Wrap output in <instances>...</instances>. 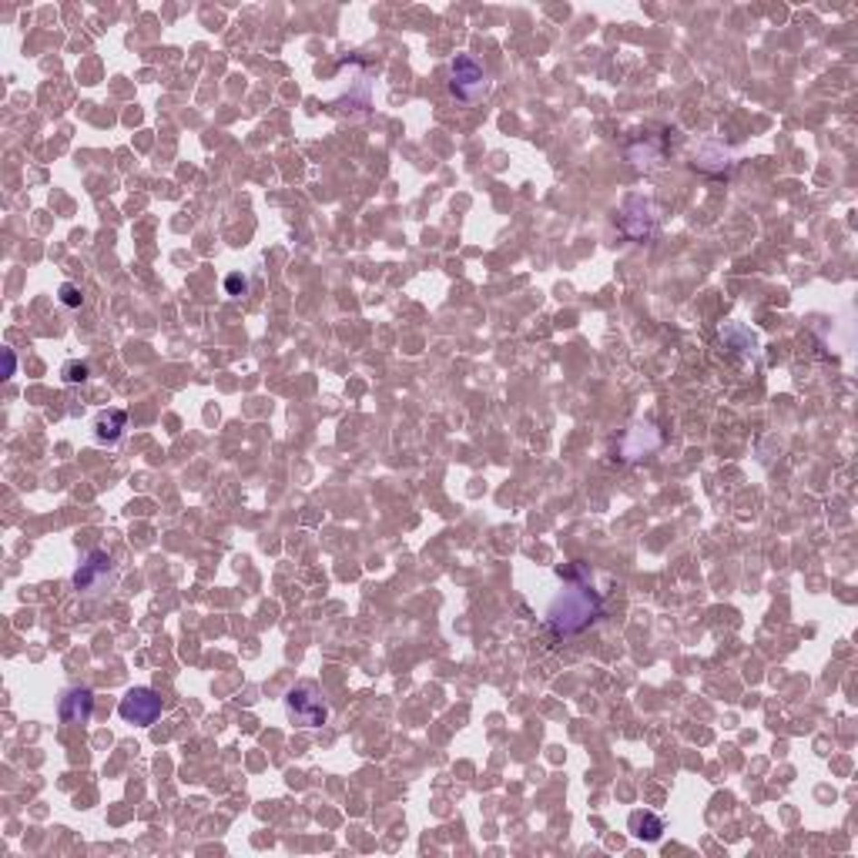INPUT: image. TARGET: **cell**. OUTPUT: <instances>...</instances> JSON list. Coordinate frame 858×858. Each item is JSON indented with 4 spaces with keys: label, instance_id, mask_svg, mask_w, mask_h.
Returning a JSON list of instances; mask_svg holds the SVG:
<instances>
[{
    "label": "cell",
    "instance_id": "9a60e30c",
    "mask_svg": "<svg viewBox=\"0 0 858 858\" xmlns=\"http://www.w3.org/2000/svg\"><path fill=\"white\" fill-rule=\"evenodd\" d=\"M57 295H61V305H67V309H77V305L85 302V295H81V289H77L75 282H65V285L57 289Z\"/></svg>",
    "mask_w": 858,
    "mask_h": 858
},
{
    "label": "cell",
    "instance_id": "6da1fadb",
    "mask_svg": "<svg viewBox=\"0 0 858 858\" xmlns=\"http://www.w3.org/2000/svg\"><path fill=\"white\" fill-rule=\"evenodd\" d=\"M557 577L564 580L544 604V624L557 637H577L604 614L601 590L590 584V570L584 564H560Z\"/></svg>",
    "mask_w": 858,
    "mask_h": 858
},
{
    "label": "cell",
    "instance_id": "e0dca14e",
    "mask_svg": "<svg viewBox=\"0 0 858 858\" xmlns=\"http://www.w3.org/2000/svg\"><path fill=\"white\" fill-rule=\"evenodd\" d=\"M225 289H228V295H242V292L248 289V282L242 279V275H228V279H225Z\"/></svg>",
    "mask_w": 858,
    "mask_h": 858
},
{
    "label": "cell",
    "instance_id": "8992f818",
    "mask_svg": "<svg viewBox=\"0 0 858 858\" xmlns=\"http://www.w3.org/2000/svg\"><path fill=\"white\" fill-rule=\"evenodd\" d=\"M118 714L135 728H151L161 718V694L151 687H131L128 694L121 697Z\"/></svg>",
    "mask_w": 858,
    "mask_h": 858
},
{
    "label": "cell",
    "instance_id": "2e32d148",
    "mask_svg": "<svg viewBox=\"0 0 858 858\" xmlns=\"http://www.w3.org/2000/svg\"><path fill=\"white\" fill-rule=\"evenodd\" d=\"M61 375H65V383H85L87 375H91V369H87V363H67L65 369H61Z\"/></svg>",
    "mask_w": 858,
    "mask_h": 858
},
{
    "label": "cell",
    "instance_id": "8fae6325",
    "mask_svg": "<svg viewBox=\"0 0 858 858\" xmlns=\"http://www.w3.org/2000/svg\"><path fill=\"white\" fill-rule=\"evenodd\" d=\"M125 426H128V413L125 409H107L95 419V440L101 446H115L125 436Z\"/></svg>",
    "mask_w": 858,
    "mask_h": 858
},
{
    "label": "cell",
    "instance_id": "ac0fdd59",
    "mask_svg": "<svg viewBox=\"0 0 858 858\" xmlns=\"http://www.w3.org/2000/svg\"><path fill=\"white\" fill-rule=\"evenodd\" d=\"M4 365H7L4 379H11V375L17 373V355H14V349H4Z\"/></svg>",
    "mask_w": 858,
    "mask_h": 858
},
{
    "label": "cell",
    "instance_id": "30bf717a",
    "mask_svg": "<svg viewBox=\"0 0 858 858\" xmlns=\"http://www.w3.org/2000/svg\"><path fill=\"white\" fill-rule=\"evenodd\" d=\"M721 343L738 355H758V349H762V339L751 333L748 325H741V322H724L721 325Z\"/></svg>",
    "mask_w": 858,
    "mask_h": 858
},
{
    "label": "cell",
    "instance_id": "9c48e42d",
    "mask_svg": "<svg viewBox=\"0 0 858 858\" xmlns=\"http://www.w3.org/2000/svg\"><path fill=\"white\" fill-rule=\"evenodd\" d=\"M657 443H661L657 429L651 426V423H637L634 429H627V436L617 443V450H621L624 460H637V456H644V453L657 450Z\"/></svg>",
    "mask_w": 858,
    "mask_h": 858
},
{
    "label": "cell",
    "instance_id": "ba28073f",
    "mask_svg": "<svg viewBox=\"0 0 858 858\" xmlns=\"http://www.w3.org/2000/svg\"><path fill=\"white\" fill-rule=\"evenodd\" d=\"M57 714H61V724H71V728L87 724L91 714H95V691L91 687H71V691H65L61 701H57Z\"/></svg>",
    "mask_w": 858,
    "mask_h": 858
},
{
    "label": "cell",
    "instance_id": "52a82bcc",
    "mask_svg": "<svg viewBox=\"0 0 858 858\" xmlns=\"http://www.w3.org/2000/svg\"><path fill=\"white\" fill-rule=\"evenodd\" d=\"M111 577V557L107 550H91L85 557V564L75 570V590L77 594H95L101 590Z\"/></svg>",
    "mask_w": 858,
    "mask_h": 858
},
{
    "label": "cell",
    "instance_id": "5bb4252c",
    "mask_svg": "<svg viewBox=\"0 0 858 858\" xmlns=\"http://www.w3.org/2000/svg\"><path fill=\"white\" fill-rule=\"evenodd\" d=\"M631 832L637 838H644V842H657L661 838V832H664V822L657 815H651V812H634L631 815Z\"/></svg>",
    "mask_w": 858,
    "mask_h": 858
},
{
    "label": "cell",
    "instance_id": "277c9868",
    "mask_svg": "<svg viewBox=\"0 0 858 858\" xmlns=\"http://www.w3.org/2000/svg\"><path fill=\"white\" fill-rule=\"evenodd\" d=\"M285 714L299 728H322L329 721V704H325V694L319 687L305 681V684H295L285 694Z\"/></svg>",
    "mask_w": 858,
    "mask_h": 858
},
{
    "label": "cell",
    "instance_id": "5b68a950",
    "mask_svg": "<svg viewBox=\"0 0 858 858\" xmlns=\"http://www.w3.org/2000/svg\"><path fill=\"white\" fill-rule=\"evenodd\" d=\"M617 228L631 242H647L657 232V205L647 195H627L617 212Z\"/></svg>",
    "mask_w": 858,
    "mask_h": 858
},
{
    "label": "cell",
    "instance_id": "4fadbf2b",
    "mask_svg": "<svg viewBox=\"0 0 858 858\" xmlns=\"http://www.w3.org/2000/svg\"><path fill=\"white\" fill-rule=\"evenodd\" d=\"M627 158H631L634 168H657L661 161H664V148L657 145V141H637V145H631L627 148Z\"/></svg>",
    "mask_w": 858,
    "mask_h": 858
},
{
    "label": "cell",
    "instance_id": "3957f363",
    "mask_svg": "<svg viewBox=\"0 0 858 858\" xmlns=\"http://www.w3.org/2000/svg\"><path fill=\"white\" fill-rule=\"evenodd\" d=\"M490 91V77L473 54H456L450 61V95L463 105H476Z\"/></svg>",
    "mask_w": 858,
    "mask_h": 858
},
{
    "label": "cell",
    "instance_id": "7a4b0ae2",
    "mask_svg": "<svg viewBox=\"0 0 858 858\" xmlns=\"http://www.w3.org/2000/svg\"><path fill=\"white\" fill-rule=\"evenodd\" d=\"M373 65L363 57H343L335 85L325 91V101L333 105L339 118H365L373 111Z\"/></svg>",
    "mask_w": 858,
    "mask_h": 858
},
{
    "label": "cell",
    "instance_id": "7c38bea8",
    "mask_svg": "<svg viewBox=\"0 0 858 858\" xmlns=\"http://www.w3.org/2000/svg\"><path fill=\"white\" fill-rule=\"evenodd\" d=\"M697 168H704V172H724L731 165V151L724 148V145H718V141H704L701 148H697Z\"/></svg>",
    "mask_w": 858,
    "mask_h": 858
}]
</instances>
